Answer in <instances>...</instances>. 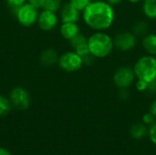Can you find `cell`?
Wrapping results in <instances>:
<instances>
[{"mask_svg": "<svg viewBox=\"0 0 156 155\" xmlns=\"http://www.w3.org/2000/svg\"><path fill=\"white\" fill-rule=\"evenodd\" d=\"M84 23L94 31L109 29L115 20V11L105 0L91 1L81 12Z\"/></svg>", "mask_w": 156, "mask_h": 155, "instance_id": "cell-1", "label": "cell"}, {"mask_svg": "<svg viewBox=\"0 0 156 155\" xmlns=\"http://www.w3.org/2000/svg\"><path fill=\"white\" fill-rule=\"evenodd\" d=\"M88 47L90 54L96 58H104L112 54L113 38L105 31H95L88 37Z\"/></svg>", "mask_w": 156, "mask_h": 155, "instance_id": "cell-2", "label": "cell"}, {"mask_svg": "<svg viewBox=\"0 0 156 155\" xmlns=\"http://www.w3.org/2000/svg\"><path fill=\"white\" fill-rule=\"evenodd\" d=\"M133 71L137 79L148 83L156 80V58L148 54L140 57L133 66Z\"/></svg>", "mask_w": 156, "mask_h": 155, "instance_id": "cell-3", "label": "cell"}, {"mask_svg": "<svg viewBox=\"0 0 156 155\" xmlns=\"http://www.w3.org/2000/svg\"><path fill=\"white\" fill-rule=\"evenodd\" d=\"M14 13L17 22L25 27H30L34 26L37 22L39 15L38 9L28 2L18 7Z\"/></svg>", "mask_w": 156, "mask_h": 155, "instance_id": "cell-4", "label": "cell"}, {"mask_svg": "<svg viewBox=\"0 0 156 155\" xmlns=\"http://www.w3.org/2000/svg\"><path fill=\"white\" fill-rule=\"evenodd\" d=\"M58 67L66 72H75L80 70L83 66V61L74 50H69L62 53L58 57Z\"/></svg>", "mask_w": 156, "mask_h": 155, "instance_id": "cell-5", "label": "cell"}, {"mask_svg": "<svg viewBox=\"0 0 156 155\" xmlns=\"http://www.w3.org/2000/svg\"><path fill=\"white\" fill-rule=\"evenodd\" d=\"M112 79L118 89H128L133 84L136 77L133 68L130 66H122L115 70Z\"/></svg>", "mask_w": 156, "mask_h": 155, "instance_id": "cell-6", "label": "cell"}, {"mask_svg": "<svg viewBox=\"0 0 156 155\" xmlns=\"http://www.w3.org/2000/svg\"><path fill=\"white\" fill-rule=\"evenodd\" d=\"M9 100L12 106L19 111H25L29 108L31 100L28 91L23 87H15L9 92Z\"/></svg>", "mask_w": 156, "mask_h": 155, "instance_id": "cell-7", "label": "cell"}, {"mask_svg": "<svg viewBox=\"0 0 156 155\" xmlns=\"http://www.w3.org/2000/svg\"><path fill=\"white\" fill-rule=\"evenodd\" d=\"M138 37L133 31H122L113 37L114 48L120 51L125 52L133 49L137 45Z\"/></svg>", "mask_w": 156, "mask_h": 155, "instance_id": "cell-8", "label": "cell"}, {"mask_svg": "<svg viewBox=\"0 0 156 155\" xmlns=\"http://www.w3.org/2000/svg\"><path fill=\"white\" fill-rule=\"evenodd\" d=\"M37 23L41 30L48 32L57 27L58 24V17L55 12L43 9L38 15Z\"/></svg>", "mask_w": 156, "mask_h": 155, "instance_id": "cell-9", "label": "cell"}, {"mask_svg": "<svg viewBox=\"0 0 156 155\" xmlns=\"http://www.w3.org/2000/svg\"><path fill=\"white\" fill-rule=\"evenodd\" d=\"M80 13L69 2L62 5L59 10V18L61 23H78L80 18Z\"/></svg>", "mask_w": 156, "mask_h": 155, "instance_id": "cell-10", "label": "cell"}, {"mask_svg": "<svg viewBox=\"0 0 156 155\" xmlns=\"http://www.w3.org/2000/svg\"><path fill=\"white\" fill-rule=\"evenodd\" d=\"M59 32L63 38L69 41L75 36L80 33V30L77 23H61L59 27Z\"/></svg>", "mask_w": 156, "mask_h": 155, "instance_id": "cell-11", "label": "cell"}, {"mask_svg": "<svg viewBox=\"0 0 156 155\" xmlns=\"http://www.w3.org/2000/svg\"><path fill=\"white\" fill-rule=\"evenodd\" d=\"M58 55L54 48H47L40 54L39 61L41 65L45 67H51L55 64H58Z\"/></svg>", "mask_w": 156, "mask_h": 155, "instance_id": "cell-12", "label": "cell"}, {"mask_svg": "<svg viewBox=\"0 0 156 155\" xmlns=\"http://www.w3.org/2000/svg\"><path fill=\"white\" fill-rule=\"evenodd\" d=\"M142 46L148 55L156 57V34L148 33L143 37Z\"/></svg>", "mask_w": 156, "mask_h": 155, "instance_id": "cell-13", "label": "cell"}, {"mask_svg": "<svg viewBox=\"0 0 156 155\" xmlns=\"http://www.w3.org/2000/svg\"><path fill=\"white\" fill-rule=\"evenodd\" d=\"M142 10L148 19H156V0H143Z\"/></svg>", "mask_w": 156, "mask_h": 155, "instance_id": "cell-14", "label": "cell"}, {"mask_svg": "<svg viewBox=\"0 0 156 155\" xmlns=\"http://www.w3.org/2000/svg\"><path fill=\"white\" fill-rule=\"evenodd\" d=\"M130 134L133 139L141 140L148 134V129L144 123H135L131 127Z\"/></svg>", "mask_w": 156, "mask_h": 155, "instance_id": "cell-15", "label": "cell"}, {"mask_svg": "<svg viewBox=\"0 0 156 155\" xmlns=\"http://www.w3.org/2000/svg\"><path fill=\"white\" fill-rule=\"evenodd\" d=\"M148 30H149V25L147 24V22L144 20H139L133 25L132 31L138 37H144L145 35H147Z\"/></svg>", "mask_w": 156, "mask_h": 155, "instance_id": "cell-16", "label": "cell"}, {"mask_svg": "<svg viewBox=\"0 0 156 155\" xmlns=\"http://www.w3.org/2000/svg\"><path fill=\"white\" fill-rule=\"evenodd\" d=\"M12 103L9 98L0 94V117L6 116L12 109Z\"/></svg>", "mask_w": 156, "mask_h": 155, "instance_id": "cell-17", "label": "cell"}, {"mask_svg": "<svg viewBox=\"0 0 156 155\" xmlns=\"http://www.w3.org/2000/svg\"><path fill=\"white\" fill-rule=\"evenodd\" d=\"M62 5V0H44L42 9L57 13L58 11L60 10Z\"/></svg>", "mask_w": 156, "mask_h": 155, "instance_id": "cell-18", "label": "cell"}, {"mask_svg": "<svg viewBox=\"0 0 156 155\" xmlns=\"http://www.w3.org/2000/svg\"><path fill=\"white\" fill-rule=\"evenodd\" d=\"M87 42H88V37L82 33H79L77 36H75L72 39L69 40L70 46L73 49H75L76 48H78L83 44H86Z\"/></svg>", "mask_w": 156, "mask_h": 155, "instance_id": "cell-19", "label": "cell"}, {"mask_svg": "<svg viewBox=\"0 0 156 155\" xmlns=\"http://www.w3.org/2000/svg\"><path fill=\"white\" fill-rule=\"evenodd\" d=\"M69 2L80 12H82L90 5L91 0H69Z\"/></svg>", "mask_w": 156, "mask_h": 155, "instance_id": "cell-20", "label": "cell"}, {"mask_svg": "<svg viewBox=\"0 0 156 155\" xmlns=\"http://www.w3.org/2000/svg\"><path fill=\"white\" fill-rule=\"evenodd\" d=\"M27 2V0H5V3L7 4L9 8H11L14 12Z\"/></svg>", "mask_w": 156, "mask_h": 155, "instance_id": "cell-21", "label": "cell"}, {"mask_svg": "<svg viewBox=\"0 0 156 155\" xmlns=\"http://www.w3.org/2000/svg\"><path fill=\"white\" fill-rule=\"evenodd\" d=\"M73 50H74L79 56H80L81 58H84V57H86V56H88L89 54H90L87 43H86V44H83V45H81V46H80V47H78V48H76L73 49Z\"/></svg>", "mask_w": 156, "mask_h": 155, "instance_id": "cell-22", "label": "cell"}, {"mask_svg": "<svg viewBox=\"0 0 156 155\" xmlns=\"http://www.w3.org/2000/svg\"><path fill=\"white\" fill-rule=\"evenodd\" d=\"M148 135L150 140L156 145V121L150 125L148 129Z\"/></svg>", "mask_w": 156, "mask_h": 155, "instance_id": "cell-23", "label": "cell"}, {"mask_svg": "<svg viewBox=\"0 0 156 155\" xmlns=\"http://www.w3.org/2000/svg\"><path fill=\"white\" fill-rule=\"evenodd\" d=\"M148 82L144 81V80H142V79H137L136 82H135V87L137 89L138 91H141V92H144V91H147V89H148Z\"/></svg>", "mask_w": 156, "mask_h": 155, "instance_id": "cell-24", "label": "cell"}, {"mask_svg": "<svg viewBox=\"0 0 156 155\" xmlns=\"http://www.w3.org/2000/svg\"><path fill=\"white\" fill-rule=\"evenodd\" d=\"M155 121V117H154L150 111L147 112V113H145V114L144 115V117H143V122H144V123L145 125H151V124H153Z\"/></svg>", "mask_w": 156, "mask_h": 155, "instance_id": "cell-25", "label": "cell"}, {"mask_svg": "<svg viewBox=\"0 0 156 155\" xmlns=\"http://www.w3.org/2000/svg\"><path fill=\"white\" fill-rule=\"evenodd\" d=\"M119 90H119V93H118L119 98H120L121 100H127V99L129 98V95H130L128 89H119Z\"/></svg>", "mask_w": 156, "mask_h": 155, "instance_id": "cell-26", "label": "cell"}, {"mask_svg": "<svg viewBox=\"0 0 156 155\" xmlns=\"http://www.w3.org/2000/svg\"><path fill=\"white\" fill-rule=\"evenodd\" d=\"M27 2L31 4L32 5H34L35 7H37V9L42 8L43 4H44V0H27Z\"/></svg>", "mask_w": 156, "mask_h": 155, "instance_id": "cell-27", "label": "cell"}, {"mask_svg": "<svg viewBox=\"0 0 156 155\" xmlns=\"http://www.w3.org/2000/svg\"><path fill=\"white\" fill-rule=\"evenodd\" d=\"M147 91L151 92V93H156V80L152 81L148 84V89Z\"/></svg>", "mask_w": 156, "mask_h": 155, "instance_id": "cell-28", "label": "cell"}, {"mask_svg": "<svg viewBox=\"0 0 156 155\" xmlns=\"http://www.w3.org/2000/svg\"><path fill=\"white\" fill-rule=\"evenodd\" d=\"M150 112L155 117L156 119V100L153 101V103H152V105L150 107Z\"/></svg>", "mask_w": 156, "mask_h": 155, "instance_id": "cell-29", "label": "cell"}, {"mask_svg": "<svg viewBox=\"0 0 156 155\" xmlns=\"http://www.w3.org/2000/svg\"><path fill=\"white\" fill-rule=\"evenodd\" d=\"M105 1L108 2L110 5H112L113 6V5H117L119 4H121L123 0H105Z\"/></svg>", "mask_w": 156, "mask_h": 155, "instance_id": "cell-30", "label": "cell"}, {"mask_svg": "<svg viewBox=\"0 0 156 155\" xmlns=\"http://www.w3.org/2000/svg\"><path fill=\"white\" fill-rule=\"evenodd\" d=\"M0 155H12V154H11V153H10L8 150H6V149H5V148H0Z\"/></svg>", "mask_w": 156, "mask_h": 155, "instance_id": "cell-31", "label": "cell"}, {"mask_svg": "<svg viewBox=\"0 0 156 155\" xmlns=\"http://www.w3.org/2000/svg\"><path fill=\"white\" fill-rule=\"evenodd\" d=\"M127 1L130 2V3H132V4H137V3H140L143 0H127Z\"/></svg>", "mask_w": 156, "mask_h": 155, "instance_id": "cell-32", "label": "cell"}, {"mask_svg": "<svg viewBox=\"0 0 156 155\" xmlns=\"http://www.w3.org/2000/svg\"><path fill=\"white\" fill-rule=\"evenodd\" d=\"M91 1H98V0H91Z\"/></svg>", "mask_w": 156, "mask_h": 155, "instance_id": "cell-33", "label": "cell"}]
</instances>
